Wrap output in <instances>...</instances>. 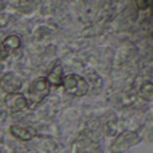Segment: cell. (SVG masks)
Returning a JSON list of instances; mask_svg holds the SVG:
<instances>
[{
	"instance_id": "obj_1",
	"label": "cell",
	"mask_w": 153,
	"mask_h": 153,
	"mask_svg": "<svg viewBox=\"0 0 153 153\" xmlns=\"http://www.w3.org/2000/svg\"><path fill=\"white\" fill-rule=\"evenodd\" d=\"M141 136H138L136 132L132 130H125V132L120 133L116 137V140L113 141V144L110 145V152L111 153H121L125 152L126 149L132 148V146L137 145L138 143H141Z\"/></svg>"
},
{
	"instance_id": "obj_3",
	"label": "cell",
	"mask_w": 153,
	"mask_h": 153,
	"mask_svg": "<svg viewBox=\"0 0 153 153\" xmlns=\"http://www.w3.org/2000/svg\"><path fill=\"white\" fill-rule=\"evenodd\" d=\"M65 89L69 94L73 95H85L89 91V82L81 75L69 74L62 79Z\"/></svg>"
},
{
	"instance_id": "obj_8",
	"label": "cell",
	"mask_w": 153,
	"mask_h": 153,
	"mask_svg": "<svg viewBox=\"0 0 153 153\" xmlns=\"http://www.w3.org/2000/svg\"><path fill=\"white\" fill-rule=\"evenodd\" d=\"M19 46H20V40H19L18 36H8L7 39L3 42V47L8 48V50H15V48H18Z\"/></svg>"
},
{
	"instance_id": "obj_6",
	"label": "cell",
	"mask_w": 153,
	"mask_h": 153,
	"mask_svg": "<svg viewBox=\"0 0 153 153\" xmlns=\"http://www.w3.org/2000/svg\"><path fill=\"white\" fill-rule=\"evenodd\" d=\"M50 85H54V86H59L62 83V79H63V69H62L61 63H55L53 66V69L50 70L48 75L46 76Z\"/></svg>"
},
{
	"instance_id": "obj_9",
	"label": "cell",
	"mask_w": 153,
	"mask_h": 153,
	"mask_svg": "<svg viewBox=\"0 0 153 153\" xmlns=\"http://www.w3.org/2000/svg\"><path fill=\"white\" fill-rule=\"evenodd\" d=\"M145 86H146V90H141V94L144 95L145 98H148V100H151V93H152V86H151V82H146L145 83ZM143 87H144V85H143Z\"/></svg>"
},
{
	"instance_id": "obj_4",
	"label": "cell",
	"mask_w": 153,
	"mask_h": 153,
	"mask_svg": "<svg viewBox=\"0 0 153 153\" xmlns=\"http://www.w3.org/2000/svg\"><path fill=\"white\" fill-rule=\"evenodd\" d=\"M4 103L11 111L13 113H18V111H22L27 108V101L26 95L22 94V93H12V94H7L5 95Z\"/></svg>"
},
{
	"instance_id": "obj_7",
	"label": "cell",
	"mask_w": 153,
	"mask_h": 153,
	"mask_svg": "<svg viewBox=\"0 0 153 153\" xmlns=\"http://www.w3.org/2000/svg\"><path fill=\"white\" fill-rule=\"evenodd\" d=\"M10 132H11V134L15 136V137L19 138V140L28 141V140H31V138H32L31 130H30L28 128L22 126V125H13V126H11Z\"/></svg>"
},
{
	"instance_id": "obj_5",
	"label": "cell",
	"mask_w": 153,
	"mask_h": 153,
	"mask_svg": "<svg viewBox=\"0 0 153 153\" xmlns=\"http://www.w3.org/2000/svg\"><path fill=\"white\" fill-rule=\"evenodd\" d=\"M22 87V81L15 74L8 73L1 78L0 82V89L5 93V94H12V93H18V90Z\"/></svg>"
},
{
	"instance_id": "obj_2",
	"label": "cell",
	"mask_w": 153,
	"mask_h": 153,
	"mask_svg": "<svg viewBox=\"0 0 153 153\" xmlns=\"http://www.w3.org/2000/svg\"><path fill=\"white\" fill-rule=\"evenodd\" d=\"M50 93V83L46 76H39L34 79L27 87V101H31L32 103H38Z\"/></svg>"
}]
</instances>
